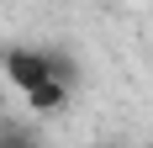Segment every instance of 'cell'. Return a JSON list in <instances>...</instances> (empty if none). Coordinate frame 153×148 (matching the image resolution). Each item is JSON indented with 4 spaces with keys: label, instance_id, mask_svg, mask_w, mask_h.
I'll use <instances>...</instances> for the list:
<instances>
[{
    "label": "cell",
    "instance_id": "1",
    "mask_svg": "<svg viewBox=\"0 0 153 148\" xmlns=\"http://www.w3.org/2000/svg\"><path fill=\"white\" fill-rule=\"evenodd\" d=\"M5 85L21 90V95H32L37 85H48V79H69L74 85L79 79V64L69 58V53H58V48H32V43H16L11 53H5Z\"/></svg>",
    "mask_w": 153,
    "mask_h": 148
},
{
    "label": "cell",
    "instance_id": "2",
    "mask_svg": "<svg viewBox=\"0 0 153 148\" xmlns=\"http://www.w3.org/2000/svg\"><path fill=\"white\" fill-rule=\"evenodd\" d=\"M69 79H48V85H37L32 90V95H21V101H27V111L32 117H53V111H63V106H69Z\"/></svg>",
    "mask_w": 153,
    "mask_h": 148
},
{
    "label": "cell",
    "instance_id": "3",
    "mask_svg": "<svg viewBox=\"0 0 153 148\" xmlns=\"http://www.w3.org/2000/svg\"><path fill=\"white\" fill-rule=\"evenodd\" d=\"M0 148H37V143H32L27 127H16V122H11V127H0Z\"/></svg>",
    "mask_w": 153,
    "mask_h": 148
},
{
    "label": "cell",
    "instance_id": "4",
    "mask_svg": "<svg viewBox=\"0 0 153 148\" xmlns=\"http://www.w3.org/2000/svg\"><path fill=\"white\" fill-rule=\"evenodd\" d=\"M5 53H11V48H0V69H5Z\"/></svg>",
    "mask_w": 153,
    "mask_h": 148
}]
</instances>
